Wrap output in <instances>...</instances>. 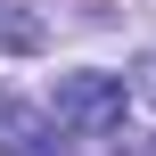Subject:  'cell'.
Returning a JSON list of instances; mask_svg holds the SVG:
<instances>
[{
	"instance_id": "4",
	"label": "cell",
	"mask_w": 156,
	"mask_h": 156,
	"mask_svg": "<svg viewBox=\"0 0 156 156\" xmlns=\"http://www.w3.org/2000/svg\"><path fill=\"white\" fill-rule=\"evenodd\" d=\"M132 90H140V99H148V107H156V49H148V58H140V82H132Z\"/></svg>"
},
{
	"instance_id": "3",
	"label": "cell",
	"mask_w": 156,
	"mask_h": 156,
	"mask_svg": "<svg viewBox=\"0 0 156 156\" xmlns=\"http://www.w3.org/2000/svg\"><path fill=\"white\" fill-rule=\"evenodd\" d=\"M41 41V25H25V16H0V49H33Z\"/></svg>"
},
{
	"instance_id": "2",
	"label": "cell",
	"mask_w": 156,
	"mask_h": 156,
	"mask_svg": "<svg viewBox=\"0 0 156 156\" xmlns=\"http://www.w3.org/2000/svg\"><path fill=\"white\" fill-rule=\"evenodd\" d=\"M0 156H66V140H58V123L41 107H25L16 90H0Z\"/></svg>"
},
{
	"instance_id": "1",
	"label": "cell",
	"mask_w": 156,
	"mask_h": 156,
	"mask_svg": "<svg viewBox=\"0 0 156 156\" xmlns=\"http://www.w3.org/2000/svg\"><path fill=\"white\" fill-rule=\"evenodd\" d=\"M49 123H58V140H107V132H123V74H99V66L58 74Z\"/></svg>"
}]
</instances>
